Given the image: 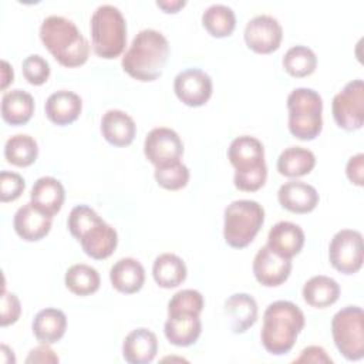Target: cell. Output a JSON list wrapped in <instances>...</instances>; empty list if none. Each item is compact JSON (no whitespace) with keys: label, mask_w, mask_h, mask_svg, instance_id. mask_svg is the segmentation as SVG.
Segmentation results:
<instances>
[{"label":"cell","mask_w":364,"mask_h":364,"mask_svg":"<svg viewBox=\"0 0 364 364\" xmlns=\"http://www.w3.org/2000/svg\"><path fill=\"white\" fill-rule=\"evenodd\" d=\"M303 229L289 220L277 222L267 235V246L277 255L291 259L299 255L304 246Z\"/></svg>","instance_id":"ffe728a7"},{"label":"cell","mask_w":364,"mask_h":364,"mask_svg":"<svg viewBox=\"0 0 364 364\" xmlns=\"http://www.w3.org/2000/svg\"><path fill=\"white\" fill-rule=\"evenodd\" d=\"M314 154L303 146H289L277 158V171L287 178H300L313 171Z\"/></svg>","instance_id":"f546056e"},{"label":"cell","mask_w":364,"mask_h":364,"mask_svg":"<svg viewBox=\"0 0 364 364\" xmlns=\"http://www.w3.org/2000/svg\"><path fill=\"white\" fill-rule=\"evenodd\" d=\"M101 134L111 145L127 146L135 138L136 125L125 111L108 109L101 118Z\"/></svg>","instance_id":"cb8c5ba5"},{"label":"cell","mask_w":364,"mask_h":364,"mask_svg":"<svg viewBox=\"0 0 364 364\" xmlns=\"http://www.w3.org/2000/svg\"><path fill=\"white\" fill-rule=\"evenodd\" d=\"M144 154L151 164L162 166L181 161L183 144L176 131L166 127H158L146 134L144 141Z\"/></svg>","instance_id":"4fadbf2b"},{"label":"cell","mask_w":364,"mask_h":364,"mask_svg":"<svg viewBox=\"0 0 364 364\" xmlns=\"http://www.w3.org/2000/svg\"><path fill=\"white\" fill-rule=\"evenodd\" d=\"M112 287L125 294L136 293L145 282V269L139 260L134 257H122L117 260L109 270Z\"/></svg>","instance_id":"d4e9b609"},{"label":"cell","mask_w":364,"mask_h":364,"mask_svg":"<svg viewBox=\"0 0 364 364\" xmlns=\"http://www.w3.org/2000/svg\"><path fill=\"white\" fill-rule=\"evenodd\" d=\"M246 46L257 54H270L280 47L283 28L277 18L269 14H259L250 18L243 31Z\"/></svg>","instance_id":"7c38bea8"},{"label":"cell","mask_w":364,"mask_h":364,"mask_svg":"<svg viewBox=\"0 0 364 364\" xmlns=\"http://www.w3.org/2000/svg\"><path fill=\"white\" fill-rule=\"evenodd\" d=\"M34 114V98L30 92L16 88L1 97V117L10 125H24Z\"/></svg>","instance_id":"4316f807"},{"label":"cell","mask_w":364,"mask_h":364,"mask_svg":"<svg viewBox=\"0 0 364 364\" xmlns=\"http://www.w3.org/2000/svg\"><path fill=\"white\" fill-rule=\"evenodd\" d=\"M51 219L53 218L43 213L31 202H27L14 213L13 226L23 240L37 242L48 235L51 229Z\"/></svg>","instance_id":"2e32d148"},{"label":"cell","mask_w":364,"mask_h":364,"mask_svg":"<svg viewBox=\"0 0 364 364\" xmlns=\"http://www.w3.org/2000/svg\"><path fill=\"white\" fill-rule=\"evenodd\" d=\"M212 80L199 68H186L176 74L173 90L181 102L188 107H202L212 95Z\"/></svg>","instance_id":"5bb4252c"},{"label":"cell","mask_w":364,"mask_h":364,"mask_svg":"<svg viewBox=\"0 0 364 364\" xmlns=\"http://www.w3.org/2000/svg\"><path fill=\"white\" fill-rule=\"evenodd\" d=\"M205 301L200 291L195 289H183L176 291L168 301L169 313H192L200 316Z\"/></svg>","instance_id":"d590c367"},{"label":"cell","mask_w":364,"mask_h":364,"mask_svg":"<svg viewBox=\"0 0 364 364\" xmlns=\"http://www.w3.org/2000/svg\"><path fill=\"white\" fill-rule=\"evenodd\" d=\"M23 75L31 85H43L50 77V64L40 54H31L23 60Z\"/></svg>","instance_id":"8d00e7d4"},{"label":"cell","mask_w":364,"mask_h":364,"mask_svg":"<svg viewBox=\"0 0 364 364\" xmlns=\"http://www.w3.org/2000/svg\"><path fill=\"white\" fill-rule=\"evenodd\" d=\"M154 176L161 188L168 191H178L188 185L189 169L185 164L176 161L162 166H155Z\"/></svg>","instance_id":"e575fe53"},{"label":"cell","mask_w":364,"mask_h":364,"mask_svg":"<svg viewBox=\"0 0 364 364\" xmlns=\"http://www.w3.org/2000/svg\"><path fill=\"white\" fill-rule=\"evenodd\" d=\"M166 340L176 347H189L195 344L202 333V321L198 314L169 313L164 324Z\"/></svg>","instance_id":"e0dca14e"},{"label":"cell","mask_w":364,"mask_h":364,"mask_svg":"<svg viewBox=\"0 0 364 364\" xmlns=\"http://www.w3.org/2000/svg\"><path fill=\"white\" fill-rule=\"evenodd\" d=\"M333 118L344 131H357L364 124V82L357 78L337 92L331 104Z\"/></svg>","instance_id":"30bf717a"},{"label":"cell","mask_w":364,"mask_h":364,"mask_svg":"<svg viewBox=\"0 0 364 364\" xmlns=\"http://www.w3.org/2000/svg\"><path fill=\"white\" fill-rule=\"evenodd\" d=\"M346 175L348 181L357 186L364 185V154H355L346 165Z\"/></svg>","instance_id":"ab89813d"},{"label":"cell","mask_w":364,"mask_h":364,"mask_svg":"<svg viewBox=\"0 0 364 364\" xmlns=\"http://www.w3.org/2000/svg\"><path fill=\"white\" fill-rule=\"evenodd\" d=\"M40 38L48 53L67 68L85 64L90 44L78 27L63 16H48L40 26Z\"/></svg>","instance_id":"3957f363"},{"label":"cell","mask_w":364,"mask_h":364,"mask_svg":"<svg viewBox=\"0 0 364 364\" xmlns=\"http://www.w3.org/2000/svg\"><path fill=\"white\" fill-rule=\"evenodd\" d=\"M228 159L235 168L233 183L239 191H259L267 178L263 144L250 135L235 138L228 148Z\"/></svg>","instance_id":"5b68a950"},{"label":"cell","mask_w":364,"mask_h":364,"mask_svg":"<svg viewBox=\"0 0 364 364\" xmlns=\"http://www.w3.org/2000/svg\"><path fill=\"white\" fill-rule=\"evenodd\" d=\"M158 353V338L154 331L139 327L127 334L122 343V357L129 364H148Z\"/></svg>","instance_id":"d6986e66"},{"label":"cell","mask_w":364,"mask_h":364,"mask_svg":"<svg viewBox=\"0 0 364 364\" xmlns=\"http://www.w3.org/2000/svg\"><path fill=\"white\" fill-rule=\"evenodd\" d=\"M94 53L105 60L117 58L127 46V21L112 4L98 6L90 20Z\"/></svg>","instance_id":"8992f818"},{"label":"cell","mask_w":364,"mask_h":364,"mask_svg":"<svg viewBox=\"0 0 364 364\" xmlns=\"http://www.w3.org/2000/svg\"><path fill=\"white\" fill-rule=\"evenodd\" d=\"M202 24L210 36L222 38L233 33L236 27V16L229 6L216 3L203 11Z\"/></svg>","instance_id":"1f68e13d"},{"label":"cell","mask_w":364,"mask_h":364,"mask_svg":"<svg viewBox=\"0 0 364 364\" xmlns=\"http://www.w3.org/2000/svg\"><path fill=\"white\" fill-rule=\"evenodd\" d=\"M328 260L343 274L357 273L364 260L363 235L354 229L338 230L330 242Z\"/></svg>","instance_id":"8fae6325"},{"label":"cell","mask_w":364,"mask_h":364,"mask_svg":"<svg viewBox=\"0 0 364 364\" xmlns=\"http://www.w3.org/2000/svg\"><path fill=\"white\" fill-rule=\"evenodd\" d=\"M60 358L57 357V354L54 353V350L50 347V344H46V343H41L40 346L34 347L30 350L27 358H26V363L30 364V363H40V364H55L58 363Z\"/></svg>","instance_id":"60d3db41"},{"label":"cell","mask_w":364,"mask_h":364,"mask_svg":"<svg viewBox=\"0 0 364 364\" xmlns=\"http://www.w3.org/2000/svg\"><path fill=\"white\" fill-rule=\"evenodd\" d=\"M331 334L337 350L350 361L364 357V313L358 306H346L331 320Z\"/></svg>","instance_id":"9c48e42d"},{"label":"cell","mask_w":364,"mask_h":364,"mask_svg":"<svg viewBox=\"0 0 364 364\" xmlns=\"http://www.w3.org/2000/svg\"><path fill=\"white\" fill-rule=\"evenodd\" d=\"M253 274L266 287H276L284 283L291 272V259L273 252L267 245L262 246L253 259Z\"/></svg>","instance_id":"9a60e30c"},{"label":"cell","mask_w":364,"mask_h":364,"mask_svg":"<svg viewBox=\"0 0 364 364\" xmlns=\"http://www.w3.org/2000/svg\"><path fill=\"white\" fill-rule=\"evenodd\" d=\"M169 57L166 37L154 28L141 30L125 51L121 65L134 80L148 82L162 75Z\"/></svg>","instance_id":"6da1fadb"},{"label":"cell","mask_w":364,"mask_h":364,"mask_svg":"<svg viewBox=\"0 0 364 364\" xmlns=\"http://www.w3.org/2000/svg\"><path fill=\"white\" fill-rule=\"evenodd\" d=\"M188 270L185 262L175 253L159 255L152 264V276L159 287L173 289L182 284Z\"/></svg>","instance_id":"f1b7e54d"},{"label":"cell","mask_w":364,"mask_h":364,"mask_svg":"<svg viewBox=\"0 0 364 364\" xmlns=\"http://www.w3.org/2000/svg\"><path fill=\"white\" fill-rule=\"evenodd\" d=\"M67 328V317L64 311L54 307L40 310L31 323L34 337L40 343L54 344L63 338Z\"/></svg>","instance_id":"484cf974"},{"label":"cell","mask_w":364,"mask_h":364,"mask_svg":"<svg viewBox=\"0 0 364 364\" xmlns=\"http://www.w3.org/2000/svg\"><path fill=\"white\" fill-rule=\"evenodd\" d=\"M279 203L293 213H309L318 205L317 189L303 181H289L277 191Z\"/></svg>","instance_id":"ac0fdd59"},{"label":"cell","mask_w":364,"mask_h":364,"mask_svg":"<svg viewBox=\"0 0 364 364\" xmlns=\"http://www.w3.org/2000/svg\"><path fill=\"white\" fill-rule=\"evenodd\" d=\"M306 324L301 309L289 300L270 303L263 313L260 340L264 350L273 355L287 354Z\"/></svg>","instance_id":"7a4b0ae2"},{"label":"cell","mask_w":364,"mask_h":364,"mask_svg":"<svg viewBox=\"0 0 364 364\" xmlns=\"http://www.w3.org/2000/svg\"><path fill=\"white\" fill-rule=\"evenodd\" d=\"M14 78V73H13V67L6 61L1 60V90H6L9 87V84L13 82Z\"/></svg>","instance_id":"ee69618b"},{"label":"cell","mask_w":364,"mask_h":364,"mask_svg":"<svg viewBox=\"0 0 364 364\" xmlns=\"http://www.w3.org/2000/svg\"><path fill=\"white\" fill-rule=\"evenodd\" d=\"M283 68L296 78H303L316 71L317 57L307 46H293L283 55Z\"/></svg>","instance_id":"836d02e7"},{"label":"cell","mask_w":364,"mask_h":364,"mask_svg":"<svg viewBox=\"0 0 364 364\" xmlns=\"http://www.w3.org/2000/svg\"><path fill=\"white\" fill-rule=\"evenodd\" d=\"M67 226L70 233L81 243L84 253L91 259H107L117 249V230L87 205H77L71 209Z\"/></svg>","instance_id":"277c9868"},{"label":"cell","mask_w":364,"mask_h":364,"mask_svg":"<svg viewBox=\"0 0 364 364\" xmlns=\"http://www.w3.org/2000/svg\"><path fill=\"white\" fill-rule=\"evenodd\" d=\"M186 4L185 0H158L156 6L165 13H178Z\"/></svg>","instance_id":"7bdbcfd3"},{"label":"cell","mask_w":364,"mask_h":364,"mask_svg":"<svg viewBox=\"0 0 364 364\" xmlns=\"http://www.w3.org/2000/svg\"><path fill=\"white\" fill-rule=\"evenodd\" d=\"M64 199V186L58 179L53 176L38 178L30 192V202L50 218L61 210Z\"/></svg>","instance_id":"7402d4cb"},{"label":"cell","mask_w":364,"mask_h":364,"mask_svg":"<svg viewBox=\"0 0 364 364\" xmlns=\"http://www.w3.org/2000/svg\"><path fill=\"white\" fill-rule=\"evenodd\" d=\"M26 188L23 176L17 172L1 171L0 172V200L13 202L18 199Z\"/></svg>","instance_id":"74e56055"},{"label":"cell","mask_w":364,"mask_h":364,"mask_svg":"<svg viewBox=\"0 0 364 364\" xmlns=\"http://www.w3.org/2000/svg\"><path fill=\"white\" fill-rule=\"evenodd\" d=\"M82 109V100L78 94L68 90H58L46 100L44 111L47 118L55 125L74 122Z\"/></svg>","instance_id":"44dd1931"},{"label":"cell","mask_w":364,"mask_h":364,"mask_svg":"<svg viewBox=\"0 0 364 364\" xmlns=\"http://www.w3.org/2000/svg\"><path fill=\"white\" fill-rule=\"evenodd\" d=\"M301 294L309 306L316 309H324L338 300L340 286L333 277L318 274L313 276L304 283Z\"/></svg>","instance_id":"83f0119b"},{"label":"cell","mask_w":364,"mask_h":364,"mask_svg":"<svg viewBox=\"0 0 364 364\" xmlns=\"http://www.w3.org/2000/svg\"><path fill=\"white\" fill-rule=\"evenodd\" d=\"M64 283L71 293L77 296H90L100 289L101 279L94 267L77 263L67 269Z\"/></svg>","instance_id":"4dcf8cb0"},{"label":"cell","mask_w":364,"mask_h":364,"mask_svg":"<svg viewBox=\"0 0 364 364\" xmlns=\"http://www.w3.org/2000/svg\"><path fill=\"white\" fill-rule=\"evenodd\" d=\"M21 314V304L18 297L14 293L7 291L3 289L1 293V317H0V324L3 327L14 324Z\"/></svg>","instance_id":"f35d334b"},{"label":"cell","mask_w":364,"mask_h":364,"mask_svg":"<svg viewBox=\"0 0 364 364\" xmlns=\"http://www.w3.org/2000/svg\"><path fill=\"white\" fill-rule=\"evenodd\" d=\"M289 131L301 141H311L323 128V100L313 88H294L287 95Z\"/></svg>","instance_id":"ba28073f"},{"label":"cell","mask_w":364,"mask_h":364,"mask_svg":"<svg viewBox=\"0 0 364 364\" xmlns=\"http://www.w3.org/2000/svg\"><path fill=\"white\" fill-rule=\"evenodd\" d=\"M38 156L37 141L27 134H16L6 141L4 158L9 164L16 166H28L36 162Z\"/></svg>","instance_id":"d6a6232c"},{"label":"cell","mask_w":364,"mask_h":364,"mask_svg":"<svg viewBox=\"0 0 364 364\" xmlns=\"http://www.w3.org/2000/svg\"><path fill=\"white\" fill-rule=\"evenodd\" d=\"M294 364L297 363H326V364H331L333 360L331 357L327 354V351L320 347V346H309L306 348L301 350L300 355L293 361Z\"/></svg>","instance_id":"b9f144b4"},{"label":"cell","mask_w":364,"mask_h":364,"mask_svg":"<svg viewBox=\"0 0 364 364\" xmlns=\"http://www.w3.org/2000/svg\"><path fill=\"white\" fill-rule=\"evenodd\" d=\"M257 303L247 293H235L225 300V313L235 334L247 331L257 320Z\"/></svg>","instance_id":"603a6c76"},{"label":"cell","mask_w":364,"mask_h":364,"mask_svg":"<svg viewBox=\"0 0 364 364\" xmlns=\"http://www.w3.org/2000/svg\"><path fill=\"white\" fill-rule=\"evenodd\" d=\"M264 222L263 206L250 199L230 202L223 212V237L235 249H243L253 242Z\"/></svg>","instance_id":"52a82bcc"}]
</instances>
